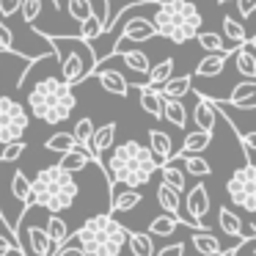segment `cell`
<instances>
[{"mask_svg": "<svg viewBox=\"0 0 256 256\" xmlns=\"http://www.w3.org/2000/svg\"><path fill=\"white\" fill-rule=\"evenodd\" d=\"M80 196V184L74 179V174L64 171L61 166H47L36 174V179L30 182V204L42 206V210L58 212L69 210Z\"/></svg>", "mask_w": 256, "mask_h": 256, "instance_id": "2", "label": "cell"}, {"mask_svg": "<svg viewBox=\"0 0 256 256\" xmlns=\"http://www.w3.org/2000/svg\"><path fill=\"white\" fill-rule=\"evenodd\" d=\"M218 223H220L223 234H228V237L240 240V232H242V220H240V215L234 210H228V206H220V212H218Z\"/></svg>", "mask_w": 256, "mask_h": 256, "instance_id": "31", "label": "cell"}, {"mask_svg": "<svg viewBox=\"0 0 256 256\" xmlns=\"http://www.w3.org/2000/svg\"><path fill=\"white\" fill-rule=\"evenodd\" d=\"M0 220H3V223H6V226H8V220H6V218H3V212H0Z\"/></svg>", "mask_w": 256, "mask_h": 256, "instance_id": "49", "label": "cell"}, {"mask_svg": "<svg viewBox=\"0 0 256 256\" xmlns=\"http://www.w3.org/2000/svg\"><path fill=\"white\" fill-rule=\"evenodd\" d=\"M0 52H12V56H17V58H25L22 52L14 47V34L3 20H0Z\"/></svg>", "mask_w": 256, "mask_h": 256, "instance_id": "40", "label": "cell"}, {"mask_svg": "<svg viewBox=\"0 0 256 256\" xmlns=\"http://www.w3.org/2000/svg\"><path fill=\"white\" fill-rule=\"evenodd\" d=\"M94 160V157L88 154V152H83V149H69V152H64L61 154V160H58V166L64 168V171H69V174H78V171H83L88 162Z\"/></svg>", "mask_w": 256, "mask_h": 256, "instance_id": "23", "label": "cell"}, {"mask_svg": "<svg viewBox=\"0 0 256 256\" xmlns=\"http://www.w3.org/2000/svg\"><path fill=\"white\" fill-rule=\"evenodd\" d=\"M232 56H234V50H232V52H206V56L201 58L198 64H196L193 78H218Z\"/></svg>", "mask_w": 256, "mask_h": 256, "instance_id": "14", "label": "cell"}, {"mask_svg": "<svg viewBox=\"0 0 256 256\" xmlns=\"http://www.w3.org/2000/svg\"><path fill=\"white\" fill-rule=\"evenodd\" d=\"M118 56L124 58V64H127L132 72H138V74H146L149 72V56H146L144 50H118Z\"/></svg>", "mask_w": 256, "mask_h": 256, "instance_id": "35", "label": "cell"}, {"mask_svg": "<svg viewBox=\"0 0 256 256\" xmlns=\"http://www.w3.org/2000/svg\"><path fill=\"white\" fill-rule=\"evenodd\" d=\"M212 144V135L201 132V130H196V132H188L184 135V144L179 152H174V157H184V154H201V152L206 149V146Z\"/></svg>", "mask_w": 256, "mask_h": 256, "instance_id": "21", "label": "cell"}, {"mask_svg": "<svg viewBox=\"0 0 256 256\" xmlns=\"http://www.w3.org/2000/svg\"><path fill=\"white\" fill-rule=\"evenodd\" d=\"M56 256H86V254L74 242H64L61 248H56Z\"/></svg>", "mask_w": 256, "mask_h": 256, "instance_id": "45", "label": "cell"}, {"mask_svg": "<svg viewBox=\"0 0 256 256\" xmlns=\"http://www.w3.org/2000/svg\"><path fill=\"white\" fill-rule=\"evenodd\" d=\"M190 242H193L196 254L201 256H220V242H218V237H212L210 228H201V232H193V237H190Z\"/></svg>", "mask_w": 256, "mask_h": 256, "instance_id": "20", "label": "cell"}, {"mask_svg": "<svg viewBox=\"0 0 256 256\" xmlns=\"http://www.w3.org/2000/svg\"><path fill=\"white\" fill-rule=\"evenodd\" d=\"M184 218H190V220L196 223V226H201V220H204V215L210 212L212 201H210V190H206L204 182L193 184V188L188 190V196H184Z\"/></svg>", "mask_w": 256, "mask_h": 256, "instance_id": "9", "label": "cell"}, {"mask_svg": "<svg viewBox=\"0 0 256 256\" xmlns=\"http://www.w3.org/2000/svg\"><path fill=\"white\" fill-rule=\"evenodd\" d=\"M171 160H182L184 171H188L190 176H210L212 174V166L201 154H184V157H171Z\"/></svg>", "mask_w": 256, "mask_h": 256, "instance_id": "34", "label": "cell"}, {"mask_svg": "<svg viewBox=\"0 0 256 256\" xmlns=\"http://www.w3.org/2000/svg\"><path fill=\"white\" fill-rule=\"evenodd\" d=\"M140 201H144L140 190H127V188H124V193H116L110 198V210H108V212H110V215H113V212H132Z\"/></svg>", "mask_w": 256, "mask_h": 256, "instance_id": "27", "label": "cell"}, {"mask_svg": "<svg viewBox=\"0 0 256 256\" xmlns=\"http://www.w3.org/2000/svg\"><path fill=\"white\" fill-rule=\"evenodd\" d=\"M160 179L162 184H168V188H174L176 193H182L184 188H188V176H184L182 168H176V160H168V162H160Z\"/></svg>", "mask_w": 256, "mask_h": 256, "instance_id": "18", "label": "cell"}, {"mask_svg": "<svg viewBox=\"0 0 256 256\" xmlns=\"http://www.w3.org/2000/svg\"><path fill=\"white\" fill-rule=\"evenodd\" d=\"M237 8H240V17L248 20L250 14H254V8H256V0H237Z\"/></svg>", "mask_w": 256, "mask_h": 256, "instance_id": "46", "label": "cell"}, {"mask_svg": "<svg viewBox=\"0 0 256 256\" xmlns=\"http://www.w3.org/2000/svg\"><path fill=\"white\" fill-rule=\"evenodd\" d=\"M30 124V113L14 96H0V144L22 140Z\"/></svg>", "mask_w": 256, "mask_h": 256, "instance_id": "6", "label": "cell"}, {"mask_svg": "<svg viewBox=\"0 0 256 256\" xmlns=\"http://www.w3.org/2000/svg\"><path fill=\"white\" fill-rule=\"evenodd\" d=\"M182 226V223L176 220V218H171V215H166L162 212L160 218H154V220L149 223V237H171V234H176V228Z\"/></svg>", "mask_w": 256, "mask_h": 256, "instance_id": "30", "label": "cell"}, {"mask_svg": "<svg viewBox=\"0 0 256 256\" xmlns=\"http://www.w3.org/2000/svg\"><path fill=\"white\" fill-rule=\"evenodd\" d=\"M154 256H184V242H171L166 248L154 250Z\"/></svg>", "mask_w": 256, "mask_h": 256, "instance_id": "44", "label": "cell"}, {"mask_svg": "<svg viewBox=\"0 0 256 256\" xmlns=\"http://www.w3.org/2000/svg\"><path fill=\"white\" fill-rule=\"evenodd\" d=\"M157 91H160L162 100H182L184 94H190V91H193V78H190V74L171 78V80H166V83H162Z\"/></svg>", "mask_w": 256, "mask_h": 256, "instance_id": "17", "label": "cell"}, {"mask_svg": "<svg viewBox=\"0 0 256 256\" xmlns=\"http://www.w3.org/2000/svg\"><path fill=\"white\" fill-rule=\"evenodd\" d=\"M196 94H198V102H196V108H193V122H196V127L201 130V132H206V135H215V124H218V110H215V105H212V100L206 94H201L198 88H193Z\"/></svg>", "mask_w": 256, "mask_h": 256, "instance_id": "11", "label": "cell"}, {"mask_svg": "<svg viewBox=\"0 0 256 256\" xmlns=\"http://www.w3.org/2000/svg\"><path fill=\"white\" fill-rule=\"evenodd\" d=\"M113 138H116V122H108V124H102V127H94L88 152H91V157L100 162L102 171H105V166H102V154L113 149ZM105 176H108V174H105ZM108 184H110V182H108Z\"/></svg>", "mask_w": 256, "mask_h": 256, "instance_id": "10", "label": "cell"}, {"mask_svg": "<svg viewBox=\"0 0 256 256\" xmlns=\"http://www.w3.org/2000/svg\"><path fill=\"white\" fill-rule=\"evenodd\" d=\"M52 248H56V245L50 242L47 232H44L42 226H36V223H34V226L28 228V248H25V254H28V250H34L30 256H47Z\"/></svg>", "mask_w": 256, "mask_h": 256, "instance_id": "19", "label": "cell"}, {"mask_svg": "<svg viewBox=\"0 0 256 256\" xmlns=\"http://www.w3.org/2000/svg\"><path fill=\"white\" fill-rule=\"evenodd\" d=\"M254 44H256V39H254V36H248V39H245L242 44L234 50V69H237V72L242 74L245 80H256V56H254Z\"/></svg>", "mask_w": 256, "mask_h": 256, "instance_id": "12", "label": "cell"}, {"mask_svg": "<svg viewBox=\"0 0 256 256\" xmlns=\"http://www.w3.org/2000/svg\"><path fill=\"white\" fill-rule=\"evenodd\" d=\"M174 58H166V61H160V64H154V66H149V72H146V83L144 86H149V88H160L166 80H171L174 78Z\"/></svg>", "mask_w": 256, "mask_h": 256, "instance_id": "22", "label": "cell"}, {"mask_svg": "<svg viewBox=\"0 0 256 256\" xmlns=\"http://www.w3.org/2000/svg\"><path fill=\"white\" fill-rule=\"evenodd\" d=\"M72 234L78 240L74 245L86 256H118L124 250L130 228L118 223L110 212H102V215H91L86 223H80V228Z\"/></svg>", "mask_w": 256, "mask_h": 256, "instance_id": "3", "label": "cell"}, {"mask_svg": "<svg viewBox=\"0 0 256 256\" xmlns=\"http://www.w3.org/2000/svg\"><path fill=\"white\" fill-rule=\"evenodd\" d=\"M20 12H22L25 22H36V20H39V14H42V0H22Z\"/></svg>", "mask_w": 256, "mask_h": 256, "instance_id": "42", "label": "cell"}, {"mask_svg": "<svg viewBox=\"0 0 256 256\" xmlns=\"http://www.w3.org/2000/svg\"><path fill=\"white\" fill-rule=\"evenodd\" d=\"M14 248H17V245H14L8 237H0V256H8Z\"/></svg>", "mask_w": 256, "mask_h": 256, "instance_id": "47", "label": "cell"}, {"mask_svg": "<svg viewBox=\"0 0 256 256\" xmlns=\"http://www.w3.org/2000/svg\"><path fill=\"white\" fill-rule=\"evenodd\" d=\"M74 146H78V144H74L72 132H56V135H50V138L44 140V149H47V152H58V154L74 149Z\"/></svg>", "mask_w": 256, "mask_h": 256, "instance_id": "38", "label": "cell"}, {"mask_svg": "<svg viewBox=\"0 0 256 256\" xmlns=\"http://www.w3.org/2000/svg\"><path fill=\"white\" fill-rule=\"evenodd\" d=\"M105 34V25H102V17L100 14H91L88 20H83L80 22V34H74L80 42H86V44H91L94 39H100V36Z\"/></svg>", "mask_w": 256, "mask_h": 256, "instance_id": "29", "label": "cell"}, {"mask_svg": "<svg viewBox=\"0 0 256 256\" xmlns=\"http://www.w3.org/2000/svg\"><path fill=\"white\" fill-rule=\"evenodd\" d=\"M127 245H130V254L132 256H154V240L146 232H130Z\"/></svg>", "mask_w": 256, "mask_h": 256, "instance_id": "28", "label": "cell"}, {"mask_svg": "<svg viewBox=\"0 0 256 256\" xmlns=\"http://www.w3.org/2000/svg\"><path fill=\"white\" fill-rule=\"evenodd\" d=\"M94 74L108 94H113V96H127L130 94V80L124 78L122 72H116V69H96Z\"/></svg>", "mask_w": 256, "mask_h": 256, "instance_id": "15", "label": "cell"}, {"mask_svg": "<svg viewBox=\"0 0 256 256\" xmlns=\"http://www.w3.org/2000/svg\"><path fill=\"white\" fill-rule=\"evenodd\" d=\"M91 135H94V122H91V118H80V122L74 124V130H72V138H74V144H78V149L88 152ZM88 154H91V152H88Z\"/></svg>", "mask_w": 256, "mask_h": 256, "instance_id": "36", "label": "cell"}, {"mask_svg": "<svg viewBox=\"0 0 256 256\" xmlns=\"http://www.w3.org/2000/svg\"><path fill=\"white\" fill-rule=\"evenodd\" d=\"M12 196L22 204V210L25 206H34L30 204V179L22 171H14V176H12Z\"/></svg>", "mask_w": 256, "mask_h": 256, "instance_id": "33", "label": "cell"}, {"mask_svg": "<svg viewBox=\"0 0 256 256\" xmlns=\"http://www.w3.org/2000/svg\"><path fill=\"white\" fill-rule=\"evenodd\" d=\"M160 162L154 160V154L149 152V146L138 144V140H124L113 149L110 160L105 166L108 182H110V198L116 184H124L127 190H138L140 184H146L157 174Z\"/></svg>", "mask_w": 256, "mask_h": 256, "instance_id": "1", "label": "cell"}, {"mask_svg": "<svg viewBox=\"0 0 256 256\" xmlns=\"http://www.w3.org/2000/svg\"><path fill=\"white\" fill-rule=\"evenodd\" d=\"M162 118L171 122L174 127L184 130L188 127V108L182 105V100H162Z\"/></svg>", "mask_w": 256, "mask_h": 256, "instance_id": "25", "label": "cell"}, {"mask_svg": "<svg viewBox=\"0 0 256 256\" xmlns=\"http://www.w3.org/2000/svg\"><path fill=\"white\" fill-rule=\"evenodd\" d=\"M20 6H22V0H0V20L14 17L20 12Z\"/></svg>", "mask_w": 256, "mask_h": 256, "instance_id": "43", "label": "cell"}, {"mask_svg": "<svg viewBox=\"0 0 256 256\" xmlns=\"http://www.w3.org/2000/svg\"><path fill=\"white\" fill-rule=\"evenodd\" d=\"M223 36H226L232 44H242V42L248 39V34H245L242 22H237L232 14H226V17H223Z\"/></svg>", "mask_w": 256, "mask_h": 256, "instance_id": "37", "label": "cell"}, {"mask_svg": "<svg viewBox=\"0 0 256 256\" xmlns=\"http://www.w3.org/2000/svg\"><path fill=\"white\" fill-rule=\"evenodd\" d=\"M96 69V52H94V44H83V52L80 47L69 50L66 56L61 58V80L66 86H78L83 80H88Z\"/></svg>", "mask_w": 256, "mask_h": 256, "instance_id": "7", "label": "cell"}, {"mask_svg": "<svg viewBox=\"0 0 256 256\" xmlns=\"http://www.w3.org/2000/svg\"><path fill=\"white\" fill-rule=\"evenodd\" d=\"M223 105H234L237 110H254L256 108V80H242L232 88L228 100H220Z\"/></svg>", "mask_w": 256, "mask_h": 256, "instance_id": "13", "label": "cell"}, {"mask_svg": "<svg viewBox=\"0 0 256 256\" xmlns=\"http://www.w3.org/2000/svg\"><path fill=\"white\" fill-rule=\"evenodd\" d=\"M215 3H220V6H223V3H234V0H215Z\"/></svg>", "mask_w": 256, "mask_h": 256, "instance_id": "48", "label": "cell"}, {"mask_svg": "<svg viewBox=\"0 0 256 256\" xmlns=\"http://www.w3.org/2000/svg\"><path fill=\"white\" fill-rule=\"evenodd\" d=\"M226 193L234 206L245 212H256V166H242L228 176Z\"/></svg>", "mask_w": 256, "mask_h": 256, "instance_id": "8", "label": "cell"}, {"mask_svg": "<svg viewBox=\"0 0 256 256\" xmlns=\"http://www.w3.org/2000/svg\"><path fill=\"white\" fill-rule=\"evenodd\" d=\"M196 42H198L206 52H232V50H237V47H240V44L226 47V44H223V36L220 34H212V30H198V34H196Z\"/></svg>", "mask_w": 256, "mask_h": 256, "instance_id": "32", "label": "cell"}, {"mask_svg": "<svg viewBox=\"0 0 256 256\" xmlns=\"http://www.w3.org/2000/svg\"><path fill=\"white\" fill-rule=\"evenodd\" d=\"M149 3L157 6L154 17H152L157 36L168 39L171 44H184V42L196 39V34L201 30L204 20L193 0H149Z\"/></svg>", "mask_w": 256, "mask_h": 256, "instance_id": "4", "label": "cell"}, {"mask_svg": "<svg viewBox=\"0 0 256 256\" xmlns=\"http://www.w3.org/2000/svg\"><path fill=\"white\" fill-rule=\"evenodd\" d=\"M25 152V140H14V144H3V152H0V162H14L20 160Z\"/></svg>", "mask_w": 256, "mask_h": 256, "instance_id": "41", "label": "cell"}, {"mask_svg": "<svg viewBox=\"0 0 256 256\" xmlns=\"http://www.w3.org/2000/svg\"><path fill=\"white\" fill-rule=\"evenodd\" d=\"M66 12H69V17L80 25L83 20H88L91 14H94V3H91V0H66Z\"/></svg>", "mask_w": 256, "mask_h": 256, "instance_id": "39", "label": "cell"}, {"mask_svg": "<svg viewBox=\"0 0 256 256\" xmlns=\"http://www.w3.org/2000/svg\"><path fill=\"white\" fill-rule=\"evenodd\" d=\"M138 91H140V108H144L152 118H162V96H160V91L149 88V86H144V83L138 86Z\"/></svg>", "mask_w": 256, "mask_h": 256, "instance_id": "24", "label": "cell"}, {"mask_svg": "<svg viewBox=\"0 0 256 256\" xmlns=\"http://www.w3.org/2000/svg\"><path fill=\"white\" fill-rule=\"evenodd\" d=\"M78 108L72 86H66L61 78H44L28 91V110L44 124H61L72 116Z\"/></svg>", "mask_w": 256, "mask_h": 256, "instance_id": "5", "label": "cell"}, {"mask_svg": "<svg viewBox=\"0 0 256 256\" xmlns=\"http://www.w3.org/2000/svg\"><path fill=\"white\" fill-rule=\"evenodd\" d=\"M149 152L154 154L157 162H168L174 157V140L168 132L160 130H149Z\"/></svg>", "mask_w": 256, "mask_h": 256, "instance_id": "16", "label": "cell"}, {"mask_svg": "<svg viewBox=\"0 0 256 256\" xmlns=\"http://www.w3.org/2000/svg\"><path fill=\"white\" fill-rule=\"evenodd\" d=\"M44 232H47V237H50V242L56 245V248H61L64 242H69V226H66V220H64L61 215H52L50 212Z\"/></svg>", "mask_w": 256, "mask_h": 256, "instance_id": "26", "label": "cell"}]
</instances>
